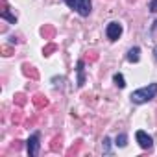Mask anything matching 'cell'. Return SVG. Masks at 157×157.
<instances>
[{
	"label": "cell",
	"mask_w": 157,
	"mask_h": 157,
	"mask_svg": "<svg viewBox=\"0 0 157 157\" xmlns=\"http://www.w3.org/2000/svg\"><path fill=\"white\" fill-rule=\"evenodd\" d=\"M155 94H157V83H150V85H146L142 89L133 91L129 98H131L133 104H146L151 98H155Z\"/></svg>",
	"instance_id": "obj_1"
},
{
	"label": "cell",
	"mask_w": 157,
	"mask_h": 157,
	"mask_svg": "<svg viewBox=\"0 0 157 157\" xmlns=\"http://www.w3.org/2000/svg\"><path fill=\"white\" fill-rule=\"evenodd\" d=\"M105 33H107V39H109V41H117V39L120 37V33H122V26H120L118 22H109Z\"/></svg>",
	"instance_id": "obj_2"
},
{
	"label": "cell",
	"mask_w": 157,
	"mask_h": 157,
	"mask_svg": "<svg viewBox=\"0 0 157 157\" xmlns=\"http://www.w3.org/2000/svg\"><path fill=\"white\" fill-rule=\"evenodd\" d=\"M135 137H137V142H139V146H140L142 150H150V148H151L153 140H151V137H150V135H146L144 131H137V133H135Z\"/></svg>",
	"instance_id": "obj_3"
},
{
	"label": "cell",
	"mask_w": 157,
	"mask_h": 157,
	"mask_svg": "<svg viewBox=\"0 0 157 157\" xmlns=\"http://www.w3.org/2000/svg\"><path fill=\"white\" fill-rule=\"evenodd\" d=\"M39 133H33L30 139H28V153H30V157H35L37 153H39Z\"/></svg>",
	"instance_id": "obj_4"
},
{
	"label": "cell",
	"mask_w": 157,
	"mask_h": 157,
	"mask_svg": "<svg viewBox=\"0 0 157 157\" xmlns=\"http://www.w3.org/2000/svg\"><path fill=\"white\" fill-rule=\"evenodd\" d=\"M91 0H78V13L82 17H87L91 13Z\"/></svg>",
	"instance_id": "obj_5"
},
{
	"label": "cell",
	"mask_w": 157,
	"mask_h": 157,
	"mask_svg": "<svg viewBox=\"0 0 157 157\" xmlns=\"http://www.w3.org/2000/svg\"><path fill=\"white\" fill-rule=\"evenodd\" d=\"M22 72H24L28 78H32V80H37V78H39V72H37L32 65H28V63H24V65H22Z\"/></svg>",
	"instance_id": "obj_6"
},
{
	"label": "cell",
	"mask_w": 157,
	"mask_h": 157,
	"mask_svg": "<svg viewBox=\"0 0 157 157\" xmlns=\"http://www.w3.org/2000/svg\"><path fill=\"white\" fill-rule=\"evenodd\" d=\"M83 61H78V87H83L85 83V74H83Z\"/></svg>",
	"instance_id": "obj_7"
},
{
	"label": "cell",
	"mask_w": 157,
	"mask_h": 157,
	"mask_svg": "<svg viewBox=\"0 0 157 157\" xmlns=\"http://www.w3.org/2000/svg\"><path fill=\"white\" fill-rule=\"evenodd\" d=\"M139 54H140L139 46H133V48H129V52H128L126 59H128L129 63H137V61H139Z\"/></svg>",
	"instance_id": "obj_8"
},
{
	"label": "cell",
	"mask_w": 157,
	"mask_h": 157,
	"mask_svg": "<svg viewBox=\"0 0 157 157\" xmlns=\"http://www.w3.org/2000/svg\"><path fill=\"white\" fill-rule=\"evenodd\" d=\"M33 104H35V107L43 109V107H46V105H48V100H46L43 94H35V96H33Z\"/></svg>",
	"instance_id": "obj_9"
},
{
	"label": "cell",
	"mask_w": 157,
	"mask_h": 157,
	"mask_svg": "<svg viewBox=\"0 0 157 157\" xmlns=\"http://www.w3.org/2000/svg\"><path fill=\"white\" fill-rule=\"evenodd\" d=\"M41 33H43L44 39H52V37H54V28H52V26H43V28H41Z\"/></svg>",
	"instance_id": "obj_10"
},
{
	"label": "cell",
	"mask_w": 157,
	"mask_h": 157,
	"mask_svg": "<svg viewBox=\"0 0 157 157\" xmlns=\"http://www.w3.org/2000/svg\"><path fill=\"white\" fill-rule=\"evenodd\" d=\"M0 17H2V19H6V21H10L11 24H15V22H17V17H15V15H11V13H10L8 10H2V13H0Z\"/></svg>",
	"instance_id": "obj_11"
},
{
	"label": "cell",
	"mask_w": 157,
	"mask_h": 157,
	"mask_svg": "<svg viewBox=\"0 0 157 157\" xmlns=\"http://www.w3.org/2000/svg\"><path fill=\"white\" fill-rule=\"evenodd\" d=\"M113 80H115L117 87H120V89L126 87V80H124V76H122V74H115V76H113Z\"/></svg>",
	"instance_id": "obj_12"
},
{
	"label": "cell",
	"mask_w": 157,
	"mask_h": 157,
	"mask_svg": "<svg viewBox=\"0 0 157 157\" xmlns=\"http://www.w3.org/2000/svg\"><path fill=\"white\" fill-rule=\"evenodd\" d=\"M115 144H117V146H120V148H124V146L128 144V137H126L124 133H122V135H118V137H117V140H115Z\"/></svg>",
	"instance_id": "obj_13"
},
{
	"label": "cell",
	"mask_w": 157,
	"mask_h": 157,
	"mask_svg": "<svg viewBox=\"0 0 157 157\" xmlns=\"http://www.w3.org/2000/svg\"><path fill=\"white\" fill-rule=\"evenodd\" d=\"M15 104L17 105H24L26 104V96L24 94H15Z\"/></svg>",
	"instance_id": "obj_14"
},
{
	"label": "cell",
	"mask_w": 157,
	"mask_h": 157,
	"mask_svg": "<svg viewBox=\"0 0 157 157\" xmlns=\"http://www.w3.org/2000/svg\"><path fill=\"white\" fill-rule=\"evenodd\" d=\"M59 148H61V137H56V139H54V144H52V150L57 151Z\"/></svg>",
	"instance_id": "obj_15"
},
{
	"label": "cell",
	"mask_w": 157,
	"mask_h": 157,
	"mask_svg": "<svg viewBox=\"0 0 157 157\" xmlns=\"http://www.w3.org/2000/svg\"><path fill=\"white\" fill-rule=\"evenodd\" d=\"M70 10H78V0H65Z\"/></svg>",
	"instance_id": "obj_16"
},
{
	"label": "cell",
	"mask_w": 157,
	"mask_h": 157,
	"mask_svg": "<svg viewBox=\"0 0 157 157\" xmlns=\"http://www.w3.org/2000/svg\"><path fill=\"white\" fill-rule=\"evenodd\" d=\"M56 50V44H48V46H44V56H50V52H54Z\"/></svg>",
	"instance_id": "obj_17"
},
{
	"label": "cell",
	"mask_w": 157,
	"mask_h": 157,
	"mask_svg": "<svg viewBox=\"0 0 157 157\" xmlns=\"http://www.w3.org/2000/svg\"><path fill=\"white\" fill-rule=\"evenodd\" d=\"M150 11H151V13H157V0H151V4H150Z\"/></svg>",
	"instance_id": "obj_18"
},
{
	"label": "cell",
	"mask_w": 157,
	"mask_h": 157,
	"mask_svg": "<svg viewBox=\"0 0 157 157\" xmlns=\"http://www.w3.org/2000/svg\"><path fill=\"white\" fill-rule=\"evenodd\" d=\"M109 142H111V140L105 137V139H104V151H107V153H109Z\"/></svg>",
	"instance_id": "obj_19"
},
{
	"label": "cell",
	"mask_w": 157,
	"mask_h": 157,
	"mask_svg": "<svg viewBox=\"0 0 157 157\" xmlns=\"http://www.w3.org/2000/svg\"><path fill=\"white\" fill-rule=\"evenodd\" d=\"M21 118H22V115H21V111H17V113L13 115V120H15V122H21Z\"/></svg>",
	"instance_id": "obj_20"
},
{
	"label": "cell",
	"mask_w": 157,
	"mask_h": 157,
	"mask_svg": "<svg viewBox=\"0 0 157 157\" xmlns=\"http://www.w3.org/2000/svg\"><path fill=\"white\" fill-rule=\"evenodd\" d=\"M2 52H4V56H11V48H10V46H4Z\"/></svg>",
	"instance_id": "obj_21"
},
{
	"label": "cell",
	"mask_w": 157,
	"mask_h": 157,
	"mask_svg": "<svg viewBox=\"0 0 157 157\" xmlns=\"http://www.w3.org/2000/svg\"><path fill=\"white\" fill-rule=\"evenodd\" d=\"M153 56H155V59H157V46L153 48Z\"/></svg>",
	"instance_id": "obj_22"
},
{
	"label": "cell",
	"mask_w": 157,
	"mask_h": 157,
	"mask_svg": "<svg viewBox=\"0 0 157 157\" xmlns=\"http://www.w3.org/2000/svg\"><path fill=\"white\" fill-rule=\"evenodd\" d=\"M153 30H157V21H155V24H153Z\"/></svg>",
	"instance_id": "obj_23"
}]
</instances>
